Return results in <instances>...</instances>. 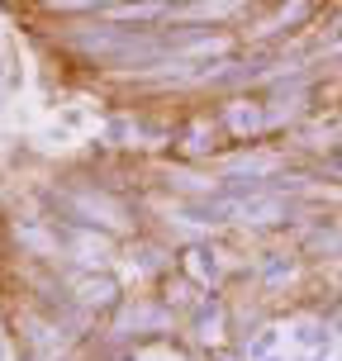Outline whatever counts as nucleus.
Listing matches in <instances>:
<instances>
[{
  "label": "nucleus",
  "mask_w": 342,
  "mask_h": 361,
  "mask_svg": "<svg viewBox=\"0 0 342 361\" xmlns=\"http://www.w3.org/2000/svg\"><path fill=\"white\" fill-rule=\"evenodd\" d=\"M176 271L190 276L204 295H228L233 281H248V257H238L224 233L214 238H195V243H181L176 247Z\"/></svg>",
  "instance_id": "obj_1"
},
{
  "label": "nucleus",
  "mask_w": 342,
  "mask_h": 361,
  "mask_svg": "<svg viewBox=\"0 0 342 361\" xmlns=\"http://www.w3.org/2000/svg\"><path fill=\"white\" fill-rule=\"evenodd\" d=\"M219 119V133L228 147H243V143H276L281 128H276V109H271L267 95L257 90H238V95H219L209 100Z\"/></svg>",
  "instance_id": "obj_2"
},
{
  "label": "nucleus",
  "mask_w": 342,
  "mask_h": 361,
  "mask_svg": "<svg viewBox=\"0 0 342 361\" xmlns=\"http://www.w3.org/2000/svg\"><path fill=\"white\" fill-rule=\"evenodd\" d=\"M309 271L314 267L290 243H262L252 252V262H248V286L262 300H281V295H295V290L305 286Z\"/></svg>",
  "instance_id": "obj_3"
},
{
  "label": "nucleus",
  "mask_w": 342,
  "mask_h": 361,
  "mask_svg": "<svg viewBox=\"0 0 342 361\" xmlns=\"http://www.w3.org/2000/svg\"><path fill=\"white\" fill-rule=\"evenodd\" d=\"M181 338L195 347V352H224L238 343V309L228 295H204L185 319H181Z\"/></svg>",
  "instance_id": "obj_4"
},
{
  "label": "nucleus",
  "mask_w": 342,
  "mask_h": 361,
  "mask_svg": "<svg viewBox=\"0 0 342 361\" xmlns=\"http://www.w3.org/2000/svg\"><path fill=\"white\" fill-rule=\"evenodd\" d=\"M224 147L228 143H224V133H219L214 109H185L176 124H171V147H166V157L195 162V166H214Z\"/></svg>",
  "instance_id": "obj_5"
},
{
  "label": "nucleus",
  "mask_w": 342,
  "mask_h": 361,
  "mask_svg": "<svg viewBox=\"0 0 342 361\" xmlns=\"http://www.w3.org/2000/svg\"><path fill=\"white\" fill-rule=\"evenodd\" d=\"M290 247L305 257L314 271L324 267H338L342 262V204L333 209H319V214H309L295 233H290Z\"/></svg>",
  "instance_id": "obj_6"
},
{
  "label": "nucleus",
  "mask_w": 342,
  "mask_h": 361,
  "mask_svg": "<svg viewBox=\"0 0 342 361\" xmlns=\"http://www.w3.org/2000/svg\"><path fill=\"white\" fill-rule=\"evenodd\" d=\"M67 271V281H72V295L81 300V309L86 314H95L100 324H105L114 309L124 305V281L114 276V267H105V271H81V267H62Z\"/></svg>",
  "instance_id": "obj_7"
},
{
  "label": "nucleus",
  "mask_w": 342,
  "mask_h": 361,
  "mask_svg": "<svg viewBox=\"0 0 342 361\" xmlns=\"http://www.w3.org/2000/svg\"><path fill=\"white\" fill-rule=\"evenodd\" d=\"M119 262L138 271V281L157 286L166 271H176V243H166L157 228H143V233L124 238V247H119Z\"/></svg>",
  "instance_id": "obj_8"
},
{
  "label": "nucleus",
  "mask_w": 342,
  "mask_h": 361,
  "mask_svg": "<svg viewBox=\"0 0 342 361\" xmlns=\"http://www.w3.org/2000/svg\"><path fill=\"white\" fill-rule=\"evenodd\" d=\"M119 0H24V10L53 24H72V19H100L109 15Z\"/></svg>",
  "instance_id": "obj_9"
},
{
  "label": "nucleus",
  "mask_w": 342,
  "mask_h": 361,
  "mask_svg": "<svg viewBox=\"0 0 342 361\" xmlns=\"http://www.w3.org/2000/svg\"><path fill=\"white\" fill-rule=\"evenodd\" d=\"M286 333H290L286 319H262V324H252L248 333H238L233 347L248 361H267V357H276V352H286Z\"/></svg>",
  "instance_id": "obj_10"
},
{
  "label": "nucleus",
  "mask_w": 342,
  "mask_h": 361,
  "mask_svg": "<svg viewBox=\"0 0 342 361\" xmlns=\"http://www.w3.org/2000/svg\"><path fill=\"white\" fill-rule=\"evenodd\" d=\"M152 295H157V300H162V305L171 309L176 319H185V314H190V309H195L200 300H204V290H200L195 281H190V276H181V271H166L162 281L152 286Z\"/></svg>",
  "instance_id": "obj_11"
},
{
  "label": "nucleus",
  "mask_w": 342,
  "mask_h": 361,
  "mask_svg": "<svg viewBox=\"0 0 342 361\" xmlns=\"http://www.w3.org/2000/svg\"><path fill=\"white\" fill-rule=\"evenodd\" d=\"M267 361H309V357H300V352H276V357H267Z\"/></svg>",
  "instance_id": "obj_12"
},
{
  "label": "nucleus",
  "mask_w": 342,
  "mask_h": 361,
  "mask_svg": "<svg viewBox=\"0 0 342 361\" xmlns=\"http://www.w3.org/2000/svg\"><path fill=\"white\" fill-rule=\"evenodd\" d=\"M57 361H76V357H72V352H67V357H57Z\"/></svg>",
  "instance_id": "obj_13"
},
{
  "label": "nucleus",
  "mask_w": 342,
  "mask_h": 361,
  "mask_svg": "<svg viewBox=\"0 0 342 361\" xmlns=\"http://www.w3.org/2000/svg\"><path fill=\"white\" fill-rule=\"evenodd\" d=\"M0 105H5V86H0Z\"/></svg>",
  "instance_id": "obj_14"
}]
</instances>
